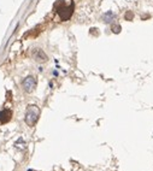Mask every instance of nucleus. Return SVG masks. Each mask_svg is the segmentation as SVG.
<instances>
[{"label": "nucleus", "mask_w": 153, "mask_h": 171, "mask_svg": "<svg viewBox=\"0 0 153 171\" xmlns=\"http://www.w3.org/2000/svg\"><path fill=\"white\" fill-rule=\"evenodd\" d=\"M39 116H40V109L38 106H35V105L29 106L25 113V123L29 127H33L38 122Z\"/></svg>", "instance_id": "f257e3e1"}, {"label": "nucleus", "mask_w": 153, "mask_h": 171, "mask_svg": "<svg viewBox=\"0 0 153 171\" xmlns=\"http://www.w3.org/2000/svg\"><path fill=\"white\" fill-rule=\"evenodd\" d=\"M22 86H23V89L27 93H30L35 89V87H36V78H35L34 76H28V77H25L22 81Z\"/></svg>", "instance_id": "f03ea898"}, {"label": "nucleus", "mask_w": 153, "mask_h": 171, "mask_svg": "<svg viewBox=\"0 0 153 171\" xmlns=\"http://www.w3.org/2000/svg\"><path fill=\"white\" fill-rule=\"evenodd\" d=\"M60 4V9L58 10V13H59V16H60V18L63 19V21H66L70 16H71V13H72V7L70 9V6H66L65 4H64L63 1H60L59 3Z\"/></svg>", "instance_id": "7ed1b4c3"}, {"label": "nucleus", "mask_w": 153, "mask_h": 171, "mask_svg": "<svg viewBox=\"0 0 153 171\" xmlns=\"http://www.w3.org/2000/svg\"><path fill=\"white\" fill-rule=\"evenodd\" d=\"M32 56L34 57V59L38 60V62H46V60H47L46 53H45L42 50H40V48H35V50L32 52Z\"/></svg>", "instance_id": "20e7f679"}, {"label": "nucleus", "mask_w": 153, "mask_h": 171, "mask_svg": "<svg viewBox=\"0 0 153 171\" xmlns=\"http://www.w3.org/2000/svg\"><path fill=\"white\" fill-rule=\"evenodd\" d=\"M11 117H12V111L9 110V109L3 110L1 112H0V123L5 124V123L10 122L11 121Z\"/></svg>", "instance_id": "39448f33"}, {"label": "nucleus", "mask_w": 153, "mask_h": 171, "mask_svg": "<svg viewBox=\"0 0 153 171\" xmlns=\"http://www.w3.org/2000/svg\"><path fill=\"white\" fill-rule=\"evenodd\" d=\"M113 18H115V15L111 11H109V12L104 15V22H106V23H110L111 21H113Z\"/></svg>", "instance_id": "423d86ee"}, {"label": "nucleus", "mask_w": 153, "mask_h": 171, "mask_svg": "<svg viewBox=\"0 0 153 171\" xmlns=\"http://www.w3.org/2000/svg\"><path fill=\"white\" fill-rule=\"evenodd\" d=\"M112 30H113L115 33H119L121 27H119V25H115V27H112Z\"/></svg>", "instance_id": "0eeeda50"}, {"label": "nucleus", "mask_w": 153, "mask_h": 171, "mask_svg": "<svg viewBox=\"0 0 153 171\" xmlns=\"http://www.w3.org/2000/svg\"><path fill=\"white\" fill-rule=\"evenodd\" d=\"M133 17H134V16H133V13H132V12H128V13L125 15V18H127V19H132Z\"/></svg>", "instance_id": "6e6552de"}]
</instances>
